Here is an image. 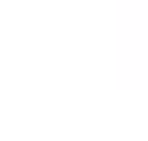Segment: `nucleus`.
I'll use <instances>...</instances> for the list:
<instances>
[]
</instances>
